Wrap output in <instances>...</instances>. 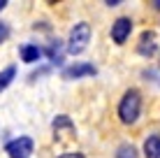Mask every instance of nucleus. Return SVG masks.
<instances>
[{"label":"nucleus","instance_id":"7ed1b4c3","mask_svg":"<svg viewBox=\"0 0 160 158\" xmlns=\"http://www.w3.org/2000/svg\"><path fill=\"white\" fill-rule=\"evenodd\" d=\"M32 149H35V142L30 137H26V135H21V137L5 144V154L9 158H30Z\"/></svg>","mask_w":160,"mask_h":158},{"label":"nucleus","instance_id":"f3484780","mask_svg":"<svg viewBox=\"0 0 160 158\" xmlns=\"http://www.w3.org/2000/svg\"><path fill=\"white\" fill-rule=\"evenodd\" d=\"M151 5H153L156 9H160V0H156V3H151Z\"/></svg>","mask_w":160,"mask_h":158},{"label":"nucleus","instance_id":"f03ea898","mask_svg":"<svg viewBox=\"0 0 160 158\" xmlns=\"http://www.w3.org/2000/svg\"><path fill=\"white\" fill-rule=\"evenodd\" d=\"M88 42H91V26H88L86 21H79V23H74V28L70 30L68 51L77 56V54H81V51L88 47Z\"/></svg>","mask_w":160,"mask_h":158},{"label":"nucleus","instance_id":"f8f14e48","mask_svg":"<svg viewBox=\"0 0 160 158\" xmlns=\"http://www.w3.org/2000/svg\"><path fill=\"white\" fill-rule=\"evenodd\" d=\"M51 126H53V130H56V133H58L60 128H70V130H74V123L70 121V116H65V114L56 116V119H53V123H51Z\"/></svg>","mask_w":160,"mask_h":158},{"label":"nucleus","instance_id":"9b49d317","mask_svg":"<svg viewBox=\"0 0 160 158\" xmlns=\"http://www.w3.org/2000/svg\"><path fill=\"white\" fill-rule=\"evenodd\" d=\"M116 158H139V156H137V149L132 144H121L116 149Z\"/></svg>","mask_w":160,"mask_h":158},{"label":"nucleus","instance_id":"39448f33","mask_svg":"<svg viewBox=\"0 0 160 158\" xmlns=\"http://www.w3.org/2000/svg\"><path fill=\"white\" fill-rule=\"evenodd\" d=\"M98 70L93 63H74L63 70V79H79V77H93Z\"/></svg>","mask_w":160,"mask_h":158},{"label":"nucleus","instance_id":"dca6fc26","mask_svg":"<svg viewBox=\"0 0 160 158\" xmlns=\"http://www.w3.org/2000/svg\"><path fill=\"white\" fill-rule=\"evenodd\" d=\"M7 7V0H0V9H5Z\"/></svg>","mask_w":160,"mask_h":158},{"label":"nucleus","instance_id":"4468645a","mask_svg":"<svg viewBox=\"0 0 160 158\" xmlns=\"http://www.w3.org/2000/svg\"><path fill=\"white\" fill-rule=\"evenodd\" d=\"M58 158H84L81 154H63V156H58Z\"/></svg>","mask_w":160,"mask_h":158},{"label":"nucleus","instance_id":"f257e3e1","mask_svg":"<svg viewBox=\"0 0 160 158\" xmlns=\"http://www.w3.org/2000/svg\"><path fill=\"white\" fill-rule=\"evenodd\" d=\"M139 112H142V93L137 89H128L118 102V119L130 126L139 119Z\"/></svg>","mask_w":160,"mask_h":158},{"label":"nucleus","instance_id":"423d86ee","mask_svg":"<svg viewBox=\"0 0 160 158\" xmlns=\"http://www.w3.org/2000/svg\"><path fill=\"white\" fill-rule=\"evenodd\" d=\"M137 51H139L144 58L156 56V51H158L156 33H153V30H144V33H142V37H139V44H137Z\"/></svg>","mask_w":160,"mask_h":158},{"label":"nucleus","instance_id":"20e7f679","mask_svg":"<svg viewBox=\"0 0 160 158\" xmlns=\"http://www.w3.org/2000/svg\"><path fill=\"white\" fill-rule=\"evenodd\" d=\"M130 33H132V19L130 16H121V19H116L112 23V40L116 44H123L130 37Z\"/></svg>","mask_w":160,"mask_h":158},{"label":"nucleus","instance_id":"ddd939ff","mask_svg":"<svg viewBox=\"0 0 160 158\" xmlns=\"http://www.w3.org/2000/svg\"><path fill=\"white\" fill-rule=\"evenodd\" d=\"M7 37H9V26L5 23V21H0V44H2Z\"/></svg>","mask_w":160,"mask_h":158},{"label":"nucleus","instance_id":"1a4fd4ad","mask_svg":"<svg viewBox=\"0 0 160 158\" xmlns=\"http://www.w3.org/2000/svg\"><path fill=\"white\" fill-rule=\"evenodd\" d=\"M14 77H16V65H7V68L0 72V93H2V91L12 84Z\"/></svg>","mask_w":160,"mask_h":158},{"label":"nucleus","instance_id":"6e6552de","mask_svg":"<svg viewBox=\"0 0 160 158\" xmlns=\"http://www.w3.org/2000/svg\"><path fill=\"white\" fill-rule=\"evenodd\" d=\"M42 56V49L37 44H23L21 47V61L23 63H37Z\"/></svg>","mask_w":160,"mask_h":158},{"label":"nucleus","instance_id":"0eeeda50","mask_svg":"<svg viewBox=\"0 0 160 158\" xmlns=\"http://www.w3.org/2000/svg\"><path fill=\"white\" fill-rule=\"evenodd\" d=\"M144 156L146 158H160V133H153L144 140Z\"/></svg>","mask_w":160,"mask_h":158},{"label":"nucleus","instance_id":"2eb2a0df","mask_svg":"<svg viewBox=\"0 0 160 158\" xmlns=\"http://www.w3.org/2000/svg\"><path fill=\"white\" fill-rule=\"evenodd\" d=\"M104 5H109V7H116V5H121V0H107Z\"/></svg>","mask_w":160,"mask_h":158},{"label":"nucleus","instance_id":"9d476101","mask_svg":"<svg viewBox=\"0 0 160 158\" xmlns=\"http://www.w3.org/2000/svg\"><path fill=\"white\" fill-rule=\"evenodd\" d=\"M58 47H60V40H56V42H51V44H49L47 49H44V54H47V56L51 58V63H56V65H60V63H63V56H60Z\"/></svg>","mask_w":160,"mask_h":158}]
</instances>
